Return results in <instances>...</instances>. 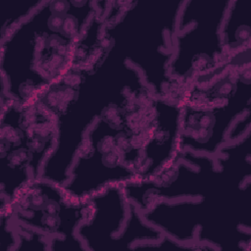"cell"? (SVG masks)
I'll list each match as a JSON object with an SVG mask.
<instances>
[{"mask_svg": "<svg viewBox=\"0 0 251 251\" xmlns=\"http://www.w3.org/2000/svg\"><path fill=\"white\" fill-rule=\"evenodd\" d=\"M151 91L140 73L110 47L83 75L75 101L56 120V141L39 177L63 185L89 127L113 105Z\"/></svg>", "mask_w": 251, "mask_h": 251, "instance_id": "obj_1", "label": "cell"}, {"mask_svg": "<svg viewBox=\"0 0 251 251\" xmlns=\"http://www.w3.org/2000/svg\"><path fill=\"white\" fill-rule=\"evenodd\" d=\"M183 1L165 3L128 2L112 23L104 25L103 35L110 47L141 75L145 84L159 98L176 99L177 84L170 77L169 67L175 53V36Z\"/></svg>", "mask_w": 251, "mask_h": 251, "instance_id": "obj_2", "label": "cell"}, {"mask_svg": "<svg viewBox=\"0 0 251 251\" xmlns=\"http://www.w3.org/2000/svg\"><path fill=\"white\" fill-rule=\"evenodd\" d=\"M228 5L229 1H183L169 67L170 77L181 90L225 69L222 27Z\"/></svg>", "mask_w": 251, "mask_h": 251, "instance_id": "obj_3", "label": "cell"}, {"mask_svg": "<svg viewBox=\"0 0 251 251\" xmlns=\"http://www.w3.org/2000/svg\"><path fill=\"white\" fill-rule=\"evenodd\" d=\"M121 131L102 117L89 127L62 185L69 196L84 202L110 185L139 180L124 162L118 140Z\"/></svg>", "mask_w": 251, "mask_h": 251, "instance_id": "obj_4", "label": "cell"}, {"mask_svg": "<svg viewBox=\"0 0 251 251\" xmlns=\"http://www.w3.org/2000/svg\"><path fill=\"white\" fill-rule=\"evenodd\" d=\"M9 204L15 223L49 237H77L78 226L91 212L89 200H75L41 177L25 184Z\"/></svg>", "mask_w": 251, "mask_h": 251, "instance_id": "obj_5", "label": "cell"}, {"mask_svg": "<svg viewBox=\"0 0 251 251\" xmlns=\"http://www.w3.org/2000/svg\"><path fill=\"white\" fill-rule=\"evenodd\" d=\"M89 202L91 212L78 226L77 237L87 251L118 250L130 214V201L123 185H110L91 197Z\"/></svg>", "mask_w": 251, "mask_h": 251, "instance_id": "obj_6", "label": "cell"}, {"mask_svg": "<svg viewBox=\"0 0 251 251\" xmlns=\"http://www.w3.org/2000/svg\"><path fill=\"white\" fill-rule=\"evenodd\" d=\"M155 122L143 147L137 171L139 180L154 177L176 158L179 147L181 107L178 101L169 98L155 100Z\"/></svg>", "mask_w": 251, "mask_h": 251, "instance_id": "obj_7", "label": "cell"}, {"mask_svg": "<svg viewBox=\"0 0 251 251\" xmlns=\"http://www.w3.org/2000/svg\"><path fill=\"white\" fill-rule=\"evenodd\" d=\"M141 213L163 235L179 243L195 244L196 232L205 220L206 209L201 197L158 201Z\"/></svg>", "mask_w": 251, "mask_h": 251, "instance_id": "obj_8", "label": "cell"}, {"mask_svg": "<svg viewBox=\"0 0 251 251\" xmlns=\"http://www.w3.org/2000/svg\"><path fill=\"white\" fill-rule=\"evenodd\" d=\"M249 9L241 1H229L222 27V40L226 56V63L235 56L248 52L250 48L251 29Z\"/></svg>", "mask_w": 251, "mask_h": 251, "instance_id": "obj_9", "label": "cell"}]
</instances>
